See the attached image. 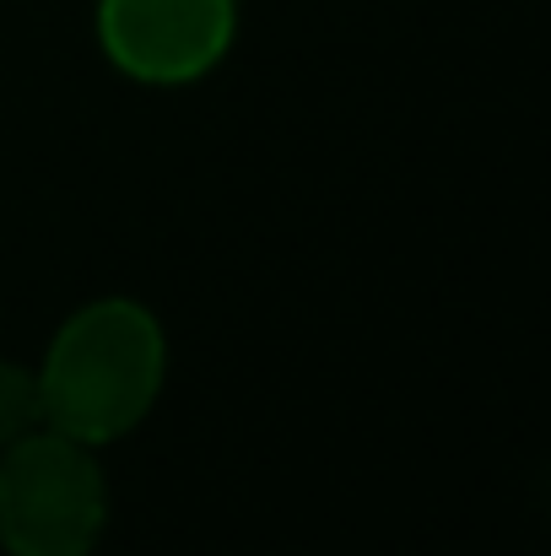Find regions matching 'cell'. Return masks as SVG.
<instances>
[{
  "label": "cell",
  "instance_id": "1",
  "mask_svg": "<svg viewBox=\"0 0 551 556\" xmlns=\"http://www.w3.org/2000/svg\"><path fill=\"white\" fill-rule=\"evenodd\" d=\"M168 378V336L158 314L136 298H98L76 308L43 363H38V389H43V416L54 432L103 448L136 432Z\"/></svg>",
  "mask_w": 551,
  "mask_h": 556
},
{
  "label": "cell",
  "instance_id": "3",
  "mask_svg": "<svg viewBox=\"0 0 551 556\" xmlns=\"http://www.w3.org/2000/svg\"><path fill=\"white\" fill-rule=\"evenodd\" d=\"M238 33V0H98L109 65L147 87H184L222 65Z\"/></svg>",
  "mask_w": 551,
  "mask_h": 556
},
{
  "label": "cell",
  "instance_id": "4",
  "mask_svg": "<svg viewBox=\"0 0 551 556\" xmlns=\"http://www.w3.org/2000/svg\"><path fill=\"white\" fill-rule=\"evenodd\" d=\"M49 416H43V389H38V368H22V363H5L0 357V448L43 432Z\"/></svg>",
  "mask_w": 551,
  "mask_h": 556
},
{
  "label": "cell",
  "instance_id": "2",
  "mask_svg": "<svg viewBox=\"0 0 551 556\" xmlns=\"http://www.w3.org/2000/svg\"><path fill=\"white\" fill-rule=\"evenodd\" d=\"M109 530V476L98 454L54 427L0 448V552L92 556Z\"/></svg>",
  "mask_w": 551,
  "mask_h": 556
}]
</instances>
